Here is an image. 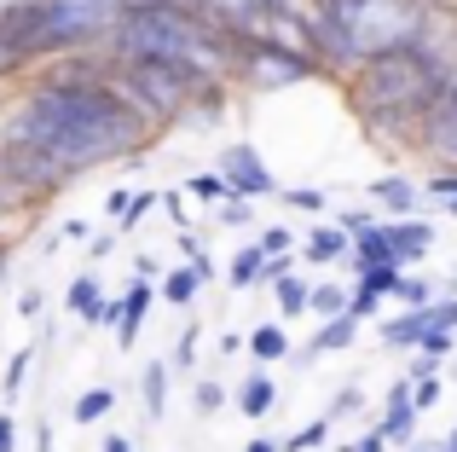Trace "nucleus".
Here are the masks:
<instances>
[{
  "label": "nucleus",
  "mask_w": 457,
  "mask_h": 452,
  "mask_svg": "<svg viewBox=\"0 0 457 452\" xmlns=\"http://www.w3.org/2000/svg\"><path fill=\"white\" fill-rule=\"evenodd\" d=\"M156 128L134 111L122 88L111 81V64H93L87 53L53 58L41 81H29L18 105L0 122V146H23L53 157L58 169L76 180L81 169H104V163L139 157Z\"/></svg>",
  "instance_id": "obj_1"
},
{
  "label": "nucleus",
  "mask_w": 457,
  "mask_h": 452,
  "mask_svg": "<svg viewBox=\"0 0 457 452\" xmlns=\"http://www.w3.org/2000/svg\"><path fill=\"white\" fill-rule=\"evenodd\" d=\"M446 81H452L446 58L428 53L423 41H411V46H394V53H377L359 70H347V105H353V116L370 134L400 139L405 151H417V134H423Z\"/></svg>",
  "instance_id": "obj_2"
},
{
  "label": "nucleus",
  "mask_w": 457,
  "mask_h": 452,
  "mask_svg": "<svg viewBox=\"0 0 457 452\" xmlns=\"http://www.w3.org/2000/svg\"><path fill=\"white\" fill-rule=\"evenodd\" d=\"M99 53L104 58H162V64H186L209 81H226L237 70V35L220 29L191 0H156V6L122 12V23L111 29V41Z\"/></svg>",
  "instance_id": "obj_3"
},
{
  "label": "nucleus",
  "mask_w": 457,
  "mask_h": 452,
  "mask_svg": "<svg viewBox=\"0 0 457 452\" xmlns=\"http://www.w3.org/2000/svg\"><path fill=\"white\" fill-rule=\"evenodd\" d=\"M435 0H324L307 23V41L324 70H359L365 58L423 41Z\"/></svg>",
  "instance_id": "obj_4"
},
{
  "label": "nucleus",
  "mask_w": 457,
  "mask_h": 452,
  "mask_svg": "<svg viewBox=\"0 0 457 452\" xmlns=\"http://www.w3.org/2000/svg\"><path fill=\"white\" fill-rule=\"evenodd\" d=\"M104 64H111V81L134 99V111L151 128H179L186 105L209 88V76H197L186 64H162V58H104Z\"/></svg>",
  "instance_id": "obj_5"
},
{
  "label": "nucleus",
  "mask_w": 457,
  "mask_h": 452,
  "mask_svg": "<svg viewBox=\"0 0 457 452\" xmlns=\"http://www.w3.org/2000/svg\"><path fill=\"white\" fill-rule=\"evenodd\" d=\"M35 18H41V53L70 58L111 41V29L122 23V0H41Z\"/></svg>",
  "instance_id": "obj_6"
},
{
  "label": "nucleus",
  "mask_w": 457,
  "mask_h": 452,
  "mask_svg": "<svg viewBox=\"0 0 457 452\" xmlns=\"http://www.w3.org/2000/svg\"><path fill=\"white\" fill-rule=\"evenodd\" d=\"M417 157H428L435 169H457V70H452L446 88H440L423 134H417Z\"/></svg>",
  "instance_id": "obj_7"
},
{
  "label": "nucleus",
  "mask_w": 457,
  "mask_h": 452,
  "mask_svg": "<svg viewBox=\"0 0 457 452\" xmlns=\"http://www.w3.org/2000/svg\"><path fill=\"white\" fill-rule=\"evenodd\" d=\"M220 174H226V186H232L237 197H272L278 192V174L267 169V157H261L249 139H232V146H226Z\"/></svg>",
  "instance_id": "obj_8"
},
{
  "label": "nucleus",
  "mask_w": 457,
  "mask_h": 452,
  "mask_svg": "<svg viewBox=\"0 0 457 452\" xmlns=\"http://www.w3.org/2000/svg\"><path fill=\"white\" fill-rule=\"evenodd\" d=\"M191 6L209 12V18L232 35H255V29H267V18H272V0H191Z\"/></svg>",
  "instance_id": "obj_9"
},
{
  "label": "nucleus",
  "mask_w": 457,
  "mask_h": 452,
  "mask_svg": "<svg viewBox=\"0 0 457 452\" xmlns=\"http://www.w3.org/2000/svg\"><path fill=\"white\" fill-rule=\"evenodd\" d=\"M417 395H411V377H400V383L388 389V412H382V435H388L394 447H405L417 435Z\"/></svg>",
  "instance_id": "obj_10"
},
{
  "label": "nucleus",
  "mask_w": 457,
  "mask_h": 452,
  "mask_svg": "<svg viewBox=\"0 0 457 452\" xmlns=\"http://www.w3.org/2000/svg\"><path fill=\"white\" fill-rule=\"evenodd\" d=\"M435 325H440V302L405 307V314H394L388 325H382V342H388V348H417V342H423V331H435Z\"/></svg>",
  "instance_id": "obj_11"
},
{
  "label": "nucleus",
  "mask_w": 457,
  "mask_h": 452,
  "mask_svg": "<svg viewBox=\"0 0 457 452\" xmlns=\"http://www.w3.org/2000/svg\"><path fill=\"white\" fill-rule=\"evenodd\" d=\"M302 261H312V267H330V261H353V232H347L342 221H336V226H312L307 244H302Z\"/></svg>",
  "instance_id": "obj_12"
},
{
  "label": "nucleus",
  "mask_w": 457,
  "mask_h": 452,
  "mask_svg": "<svg viewBox=\"0 0 457 452\" xmlns=\"http://www.w3.org/2000/svg\"><path fill=\"white\" fill-rule=\"evenodd\" d=\"M388 238H394V255H400V267H411V261H423L428 249H435V226L405 215V221H388Z\"/></svg>",
  "instance_id": "obj_13"
},
{
  "label": "nucleus",
  "mask_w": 457,
  "mask_h": 452,
  "mask_svg": "<svg viewBox=\"0 0 457 452\" xmlns=\"http://www.w3.org/2000/svg\"><path fill=\"white\" fill-rule=\"evenodd\" d=\"M151 302H156V290H151L145 279H134V290L122 296V319H116V342H122V348H134V342H139V325L151 319Z\"/></svg>",
  "instance_id": "obj_14"
},
{
  "label": "nucleus",
  "mask_w": 457,
  "mask_h": 452,
  "mask_svg": "<svg viewBox=\"0 0 457 452\" xmlns=\"http://www.w3.org/2000/svg\"><path fill=\"white\" fill-rule=\"evenodd\" d=\"M417 197H423V186L405 180V174H377L370 180V204L394 209V215H417Z\"/></svg>",
  "instance_id": "obj_15"
},
{
  "label": "nucleus",
  "mask_w": 457,
  "mask_h": 452,
  "mask_svg": "<svg viewBox=\"0 0 457 452\" xmlns=\"http://www.w3.org/2000/svg\"><path fill=\"white\" fill-rule=\"evenodd\" d=\"M382 261H394V267H400V255H394V238H388V221L365 226V232L353 238V261H347V267L365 272V267H382Z\"/></svg>",
  "instance_id": "obj_16"
},
{
  "label": "nucleus",
  "mask_w": 457,
  "mask_h": 452,
  "mask_svg": "<svg viewBox=\"0 0 457 452\" xmlns=\"http://www.w3.org/2000/svg\"><path fill=\"white\" fill-rule=\"evenodd\" d=\"M226 111V81H209V88L197 93V99L186 105V116H179V128H191V134H209L214 122H220Z\"/></svg>",
  "instance_id": "obj_17"
},
{
  "label": "nucleus",
  "mask_w": 457,
  "mask_h": 452,
  "mask_svg": "<svg viewBox=\"0 0 457 452\" xmlns=\"http://www.w3.org/2000/svg\"><path fill=\"white\" fill-rule=\"evenodd\" d=\"M359 325H365V319H353V314L319 319V337L307 342V354H342V348H353V342H359Z\"/></svg>",
  "instance_id": "obj_18"
},
{
  "label": "nucleus",
  "mask_w": 457,
  "mask_h": 452,
  "mask_svg": "<svg viewBox=\"0 0 457 452\" xmlns=\"http://www.w3.org/2000/svg\"><path fill=\"white\" fill-rule=\"evenodd\" d=\"M197 290H203V272L191 267V261L168 267L162 284H156V296H162V302H174V307H191V302H197Z\"/></svg>",
  "instance_id": "obj_19"
},
{
  "label": "nucleus",
  "mask_w": 457,
  "mask_h": 452,
  "mask_svg": "<svg viewBox=\"0 0 457 452\" xmlns=\"http://www.w3.org/2000/svg\"><path fill=\"white\" fill-rule=\"evenodd\" d=\"M272 406H278V383H272L267 372L244 377V389H237V412H244V418H267Z\"/></svg>",
  "instance_id": "obj_20"
},
{
  "label": "nucleus",
  "mask_w": 457,
  "mask_h": 452,
  "mask_svg": "<svg viewBox=\"0 0 457 452\" xmlns=\"http://www.w3.org/2000/svg\"><path fill=\"white\" fill-rule=\"evenodd\" d=\"M261 279H267V249L261 244H244L226 261V284H232V290H249V284H261Z\"/></svg>",
  "instance_id": "obj_21"
},
{
  "label": "nucleus",
  "mask_w": 457,
  "mask_h": 452,
  "mask_svg": "<svg viewBox=\"0 0 457 452\" xmlns=\"http://www.w3.org/2000/svg\"><path fill=\"white\" fill-rule=\"evenodd\" d=\"M70 314L76 319H87V325H99V307H104V290H99V279H93V272H76V279H70Z\"/></svg>",
  "instance_id": "obj_22"
},
{
  "label": "nucleus",
  "mask_w": 457,
  "mask_h": 452,
  "mask_svg": "<svg viewBox=\"0 0 457 452\" xmlns=\"http://www.w3.org/2000/svg\"><path fill=\"white\" fill-rule=\"evenodd\" d=\"M284 354H290V337H284V325H255L249 331V360L255 365H272V360H284Z\"/></svg>",
  "instance_id": "obj_23"
},
{
  "label": "nucleus",
  "mask_w": 457,
  "mask_h": 452,
  "mask_svg": "<svg viewBox=\"0 0 457 452\" xmlns=\"http://www.w3.org/2000/svg\"><path fill=\"white\" fill-rule=\"evenodd\" d=\"M139 395H145V418H162L168 412V365L162 360H151L139 372Z\"/></svg>",
  "instance_id": "obj_24"
},
{
  "label": "nucleus",
  "mask_w": 457,
  "mask_h": 452,
  "mask_svg": "<svg viewBox=\"0 0 457 452\" xmlns=\"http://www.w3.org/2000/svg\"><path fill=\"white\" fill-rule=\"evenodd\" d=\"M272 296H278V314H307L312 284L302 279V272H284V279H272Z\"/></svg>",
  "instance_id": "obj_25"
},
{
  "label": "nucleus",
  "mask_w": 457,
  "mask_h": 452,
  "mask_svg": "<svg viewBox=\"0 0 457 452\" xmlns=\"http://www.w3.org/2000/svg\"><path fill=\"white\" fill-rule=\"evenodd\" d=\"M111 412H116V389L99 383V389H87V395L70 406V418H76V423H99V418H111Z\"/></svg>",
  "instance_id": "obj_26"
},
{
  "label": "nucleus",
  "mask_w": 457,
  "mask_h": 452,
  "mask_svg": "<svg viewBox=\"0 0 457 452\" xmlns=\"http://www.w3.org/2000/svg\"><path fill=\"white\" fill-rule=\"evenodd\" d=\"M307 314H312V319H336V314H347V290H342V284H330V279H319V284H312Z\"/></svg>",
  "instance_id": "obj_27"
},
{
  "label": "nucleus",
  "mask_w": 457,
  "mask_h": 452,
  "mask_svg": "<svg viewBox=\"0 0 457 452\" xmlns=\"http://www.w3.org/2000/svg\"><path fill=\"white\" fill-rule=\"evenodd\" d=\"M330 430H336L330 418H312V423H302V430L284 441V452H312V447H324V441H330Z\"/></svg>",
  "instance_id": "obj_28"
},
{
  "label": "nucleus",
  "mask_w": 457,
  "mask_h": 452,
  "mask_svg": "<svg viewBox=\"0 0 457 452\" xmlns=\"http://www.w3.org/2000/svg\"><path fill=\"white\" fill-rule=\"evenodd\" d=\"M156 204H162V192H134V204H128L122 215H116V232H134V226L145 221V215H151Z\"/></svg>",
  "instance_id": "obj_29"
},
{
  "label": "nucleus",
  "mask_w": 457,
  "mask_h": 452,
  "mask_svg": "<svg viewBox=\"0 0 457 452\" xmlns=\"http://www.w3.org/2000/svg\"><path fill=\"white\" fill-rule=\"evenodd\" d=\"M191 406H197L203 418H214V412L226 406V383H214V377H203V383H197V395H191Z\"/></svg>",
  "instance_id": "obj_30"
},
{
  "label": "nucleus",
  "mask_w": 457,
  "mask_h": 452,
  "mask_svg": "<svg viewBox=\"0 0 457 452\" xmlns=\"http://www.w3.org/2000/svg\"><path fill=\"white\" fill-rule=\"evenodd\" d=\"M249 204H255V197L226 192V197H220V226H249V221H255V209H249Z\"/></svg>",
  "instance_id": "obj_31"
},
{
  "label": "nucleus",
  "mask_w": 457,
  "mask_h": 452,
  "mask_svg": "<svg viewBox=\"0 0 457 452\" xmlns=\"http://www.w3.org/2000/svg\"><path fill=\"white\" fill-rule=\"evenodd\" d=\"M377 307H382V296H377V290H370V284H365V279H359V284H353V290H347V314H353V319H370V314H377Z\"/></svg>",
  "instance_id": "obj_32"
},
{
  "label": "nucleus",
  "mask_w": 457,
  "mask_h": 452,
  "mask_svg": "<svg viewBox=\"0 0 457 452\" xmlns=\"http://www.w3.org/2000/svg\"><path fill=\"white\" fill-rule=\"evenodd\" d=\"M394 296H400L405 307H428V302H435V284H428V279H405V272H400V290H394Z\"/></svg>",
  "instance_id": "obj_33"
},
{
  "label": "nucleus",
  "mask_w": 457,
  "mask_h": 452,
  "mask_svg": "<svg viewBox=\"0 0 457 452\" xmlns=\"http://www.w3.org/2000/svg\"><path fill=\"white\" fill-rule=\"evenodd\" d=\"M417 348L446 360V354H457V331H452V325H435V331H423V342H417Z\"/></svg>",
  "instance_id": "obj_34"
},
{
  "label": "nucleus",
  "mask_w": 457,
  "mask_h": 452,
  "mask_svg": "<svg viewBox=\"0 0 457 452\" xmlns=\"http://www.w3.org/2000/svg\"><path fill=\"white\" fill-rule=\"evenodd\" d=\"M191 192H197L203 204H220V197L232 192V186H226V174H197V180H191Z\"/></svg>",
  "instance_id": "obj_35"
},
{
  "label": "nucleus",
  "mask_w": 457,
  "mask_h": 452,
  "mask_svg": "<svg viewBox=\"0 0 457 452\" xmlns=\"http://www.w3.org/2000/svg\"><path fill=\"white\" fill-rule=\"evenodd\" d=\"M255 244H261V249H267V255H290V244H295V232H290V226H267V232H261V238H255Z\"/></svg>",
  "instance_id": "obj_36"
},
{
  "label": "nucleus",
  "mask_w": 457,
  "mask_h": 452,
  "mask_svg": "<svg viewBox=\"0 0 457 452\" xmlns=\"http://www.w3.org/2000/svg\"><path fill=\"white\" fill-rule=\"evenodd\" d=\"M359 406H365V395H359V389H342V395L330 400V412H324V418H330V423H342V418H353Z\"/></svg>",
  "instance_id": "obj_37"
},
{
  "label": "nucleus",
  "mask_w": 457,
  "mask_h": 452,
  "mask_svg": "<svg viewBox=\"0 0 457 452\" xmlns=\"http://www.w3.org/2000/svg\"><path fill=\"white\" fill-rule=\"evenodd\" d=\"M423 192H428V197H446V204H452V197H457V169H435V174L423 180Z\"/></svg>",
  "instance_id": "obj_38"
},
{
  "label": "nucleus",
  "mask_w": 457,
  "mask_h": 452,
  "mask_svg": "<svg viewBox=\"0 0 457 452\" xmlns=\"http://www.w3.org/2000/svg\"><path fill=\"white\" fill-rule=\"evenodd\" d=\"M35 354H41V348L12 354V365H6V395H18V389H23V377H29V360H35Z\"/></svg>",
  "instance_id": "obj_39"
},
{
  "label": "nucleus",
  "mask_w": 457,
  "mask_h": 452,
  "mask_svg": "<svg viewBox=\"0 0 457 452\" xmlns=\"http://www.w3.org/2000/svg\"><path fill=\"white\" fill-rule=\"evenodd\" d=\"M411 395H417V406H440V372L435 377H411Z\"/></svg>",
  "instance_id": "obj_40"
},
{
  "label": "nucleus",
  "mask_w": 457,
  "mask_h": 452,
  "mask_svg": "<svg viewBox=\"0 0 457 452\" xmlns=\"http://www.w3.org/2000/svg\"><path fill=\"white\" fill-rule=\"evenodd\" d=\"M191 360H197V325H186V331H179V342H174V365H179V372H186Z\"/></svg>",
  "instance_id": "obj_41"
},
{
  "label": "nucleus",
  "mask_w": 457,
  "mask_h": 452,
  "mask_svg": "<svg viewBox=\"0 0 457 452\" xmlns=\"http://www.w3.org/2000/svg\"><path fill=\"white\" fill-rule=\"evenodd\" d=\"M284 204H290V209H324V192H312V186H290Z\"/></svg>",
  "instance_id": "obj_42"
},
{
  "label": "nucleus",
  "mask_w": 457,
  "mask_h": 452,
  "mask_svg": "<svg viewBox=\"0 0 457 452\" xmlns=\"http://www.w3.org/2000/svg\"><path fill=\"white\" fill-rule=\"evenodd\" d=\"M388 447H394V441L382 435V423H377V430H365V435H359V441L347 447V452H388Z\"/></svg>",
  "instance_id": "obj_43"
},
{
  "label": "nucleus",
  "mask_w": 457,
  "mask_h": 452,
  "mask_svg": "<svg viewBox=\"0 0 457 452\" xmlns=\"http://www.w3.org/2000/svg\"><path fill=\"white\" fill-rule=\"evenodd\" d=\"M440 372V354H423V348H417V360H411V372H405V377H435Z\"/></svg>",
  "instance_id": "obj_44"
},
{
  "label": "nucleus",
  "mask_w": 457,
  "mask_h": 452,
  "mask_svg": "<svg viewBox=\"0 0 457 452\" xmlns=\"http://www.w3.org/2000/svg\"><path fill=\"white\" fill-rule=\"evenodd\" d=\"M162 209H168V221H174V226H191V215H186V204H179L174 192H162Z\"/></svg>",
  "instance_id": "obj_45"
},
{
  "label": "nucleus",
  "mask_w": 457,
  "mask_h": 452,
  "mask_svg": "<svg viewBox=\"0 0 457 452\" xmlns=\"http://www.w3.org/2000/svg\"><path fill=\"white\" fill-rule=\"evenodd\" d=\"M0 452H18V423L0 412Z\"/></svg>",
  "instance_id": "obj_46"
},
{
  "label": "nucleus",
  "mask_w": 457,
  "mask_h": 452,
  "mask_svg": "<svg viewBox=\"0 0 457 452\" xmlns=\"http://www.w3.org/2000/svg\"><path fill=\"white\" fill-rule=\"evenodd\" d=\"M134 279H162V261H156V255H139L134 261Z\"/></svg>",
  "instance_id": "obj_47"
},
{
  "label": "nucleus",
  "mask_w": 457,
  "mask_h": 452,
  "mask_svg": "<svg viewBox=\"0 0 457 452\" xmlns=\"http://www.w3.org/2000/svg\"><path fill=\"white\" fill-rule=\"evenodd\" d=\"M342 226H347V232H353V238H359V232H365V226H377V221H370V215H365V209H347V215H342Z\"/></svg>",
  "instance_id": "obj_48"
},
{
  "label": "nucleus",
  "mask_w": 457,
  "mask_h": 452,
  "mask_svg": "<svg viewBox=\"0 0 457 452\" xmlns=\"http://www.w3.org/2000/svg\"><path fill=\"white\" fill-rule=\"evenodd\" d=\"M18 314H23V319H41V290H23V302H18Z\"/></svg>",
  "instance_id": "obj_49"
},
{
  "label": "nucleus",
  "mask_w": 457,
  "mask_h": 452,
  "mask_svg": "<svg viewBox=\"0 0 457 452\" xmlns=\"http://www.w3.org/2000/svg\"><path fill=\"white\" fill-rule=\"evenodd\" d=\"M128 204H134V192H122V186H116V192H111V197H104V209H111V215H122V209H128Z\"/></svg>",
  "instance_id": "obj_50"
},
{
  "label": "nucleus",
  "mask_w": 457,
  "mask_h": 452,
  "mask_svg": "<svg viewBox=\"0 0 457 452\" xmlns=\"http://www.w3.org/2000/svg\"><path fill=\"white\" fill-rule=\"evenodd\" d=\"M244 452H284V441H272V435H255V441H249Z\"/></svg>",
  "instance_id": "obj_51"
},
{
  "label": "nucleus",
  "mask_w": 457,
  "mask_h": 452,
  "mask_svg": "<svg viewBox=\"0 0 457 452\" xmlns=\"http://www.w3.org/2000/svg\"><path fill=\"white\" fill-rule=\"evenodd\" d=\"M111 249H116V238H111V232H99V238H93V261H104Z\"/></svg>",
  "instance_id": "obj_52"
},
{
  "label": "nucleus",
  "mask_w": 457,
  "mask_h": 452,
  "mask_svg": "<svg viewBox=\"0 0 457 452\" xmlns=\"http://www.w3.org/2000/svg\"><path fill=\"white\" fill-rule=\"evenodd\" d=\"M440 325L457 331V296H446V302H440Z\"/></svg>",
  "instance_id": "obj_53"
},
{
  "label": "nucleus",
  "mask_w": 457,
  "mask_h": 452,
  "mask_svg": "<svg viewBox=\"0 0 457 452\" xmlns=\"http://www.w3.org/2000/svg\"><path fill=\"white\" fill-rule=\"evenodd\" d=\"M104 452H139V447L128 441V435H111V441H104Z\"/></svg>",
  "instance_id": "obj_54"
},
{
  "label": "nucleus",
  "mask_w": 457,
  "mask_h": 452,
  "mask_svg": "<svg viewBox=\"0 0 457 452\" xmlns=\"http://www.w3.org/2000/svg\"><path fill=\"white\" fill-rule=\"evenodd\" d=\"M23 6H35V0H0V18H12V12H23Z\"/></svg>",
  "instance_id": "obj_55"
},
{
  "label": "nucleus",
  "mask_w": 457,
  "mask_h": 452,
  "mask_svg": "<svg viewBox=\"0 0 457 452\" xmlns=\"http://www.w3.org/2000/svg\"><path fill=\"white\" fill-rule=\"evenodd\" d=\"M6 272H12V249H0V279H6Z\"/></svg>",
  "instance_id": "obj_56"
},
{
  "label": "nucleus",
  "mask_w": 457,
  "mask_h": 452,
  "mask_svg": "<svg viewBox=\"0 0 457 452\" xmlns=\"http://www.w3.org/2000/svg\"><path fill=\"white\" fill-rule=\"evenodd\" d=\"M139 6H156V0H122V12H139Z\"/></svg>",
  "instance_id": "obj_57"
},
{
  "label": "nucleus",
  "mask_w": 457,
  "mask_h": 452,
  "mask_svg": "<svg viewBox=\"0 0 457 452\" xmlns=\"http://www.w3.org/2000/svg\"><path fill=\"white\" fill-rule=\"evenodd\" d=\"M440 452H457V430H452V435H446V441H440Z\"/></svg>",
  "instance_id": "obj_58"
},
{
  "label": "nucleus",
  "mask_w": 457,
  "mask_h": 452,
  "mask_svg": "<svg viewBox=\"0 0 457 452\" xmlns=\"http://www.w3.org/2000/svg\"><path fill=\"white\" fill-rule=\"evenodd\" d=\"M446 215H457V197H452V204H446Z\"/></svg>",
  "instance_id": "obj_59"
}]
</instances>
